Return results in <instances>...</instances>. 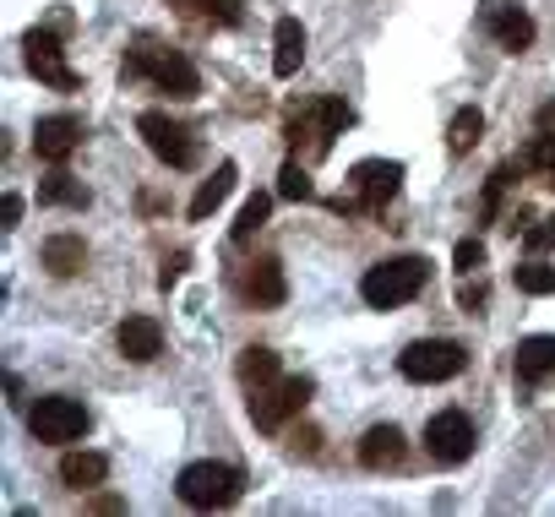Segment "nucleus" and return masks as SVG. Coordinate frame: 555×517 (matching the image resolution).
<instances>
[{
  "instance_id": "obj_1",
  "label": "nucleus",
  "mask_w": 555,
  "mask_h": 517,
  "mask_svg": "<svg viewBox=\"0 0 555 517\" xmlns=\"http://www.w3.org/2000/svg\"><path fill=\"white\" fill-rule=\"evenodd\" d=\"M126 72H131V77H147V82H153L158 93H169V99H196V93H202L196 66H191L180 50L158 44V39H137V44L126 50Z\"/></svg>"
},
{
  "instance_id": "obj_2",
  "label": "nucleus",
  "mask_w": 555,
  "mask_h": 517,
  "mask_svg": "<svg viewBox=\"0 0 555 517\" xmlns=\"http://www.w3.org/2000/svg\"><path fill=\"white\" fill-rule=\"evenodd\" d=\"M349 104L344 99H311V104H295L289 120H284V137L300 158H327L333 153V137H344L349 126Z\"/></svg>"
},
{
  "instance_id": "obj_3",
  "label": "nucleus",
  "mask_w": 555,
  "mask_h": 517,
  "mask_svg": "<svg viewBox=\"0 0 555 517\" xmlns=\"http://www.w3.org/2000/svg\"><path fill=\"white\" fill-rule=\"evenodd\" d=\"M425 284H430V262H425V256H392V262H376L360 279V295H365V306L392 311V306H409Z\"/></svg>"
},
{
  "instance_id": "obj_4",
  "label": "nucleus",
  "mask_w": 555,
  "mask_h": 517,
  "mask_svg": "<svg viewBox=\"0 0 555 517\" xmlns=\"http://www.w3.org/2000/svg\"><path fill=\"white\" fill-rule=\"evenodd\" d=\"M403 185V164L398 158H360L349 169V196H333V212L354 218V212H382Z\"/></svg>"
},
{
  "instance_id": "obj_5",
  "label": "nucleus",
  "mask_w": 555,
  "mask_h": 517,
  "mask_svg": "<svg viewBox=\"0 0 555 517\" xmlns=\"http://www.w3.org/2000/svg\"><path fill=\"white\" fill-rule=\"evenodd\" d=\"M175 490L196 512H223V506H234L245 495V474L234 463H191V468H180Z\"/></svg>"
},
{
  "instance_id": "obj_6",
  "label": "nucleus",
  "mask_w": 555,
  "mask_h": 517,
  "mask_svg": "<svg viewBox=\"0 0 555 517\" xmlns=\"http://www.w3.org/2000/svg\"><path fill=\"white\" fill-rule=\"evenodd\" d=\"M311 392H317L311 376H272V382L250 387V419H256V430H284L311 403Z\"/></svg>"
},
{
  "instance_id": "obj_7",
  "label": "nucleus",
  "mask_w": 555,
  "mask_h": 517,
  "mask_svg": "<svg viewBox=\"0 0 555 517\" xmlns=\"http://www.w3.org/2000/svg\"><path fill=\"white\" fill-rule=\"evenodd\" d=\"M463 365H468V354H463V344H452V338H420V344H409V349L398 354V371H403L409 382H420V387L452 382V376H463Z\"/></svg>"
},
{
  "instance_id": "obj_8",
  "label": "nucleus",
  "mask_w": 555,
  "mask_h": 517,
  "mask_svg": "<svg viewBox=\"0 0 555 517\" xmlns=\"http://www.w3.org/2000/svg\"><path fill=\"white\" fill-rule=\"evenodd\" d=\"M88 425H93V414H88L77 398H66V392L39 398V403L28 409V430H34V441H50V447L82 441V436H88Z\"/></svg>"
},
{
  "instance_id": "obj_9",
  "label": "nucleus",
  "mask_w": 555,
  "mask_h": 517,
  "mask_svg": "<svg viewBox=\"0 0 555 517\" xmlns=\"http://www.w3.org/2000/svg\"><path fill=\"white\" fill-rule=\"evenodd\" d=\"M61 28H66V17H55L50 28H28V34H23V50H28V72H34L39 82H50L55 93H72V88H77V72L66 66Z\"/></svg>"
},
{
  "instance_id": "obj_10",
  "label": "nucleus",
  "mask_w": 555,
  "mask_h": 517,
  "mask_svg": "<svg viewBox=\"0 0 555 517\" xmlns=\"http://www.w3.org/2000/svg\"><path fill=\"white\" fill-rule=\"evenodd\" d=\"M137 131H142V142L153 147V158H164L169 169H191V164L202 158L196 131H191V126H180V120H169L164 109H147V115L137 120Z\"/></svg>"
},
{
  "instance_id": "obj_11",
  "label": "nucleus",
  "mask_w": 555,
  "mask_h": 517,
  "mask_svg": "<svg viewBox=\"0 0 555 517\" xmlns=\"http://www.w3.org/2000/svg\"><path fill=\"white\" fill-rule=\"evenodd\" d=\"M425 452H430V463H441V468L468 463V457H474V419L457 414V409L425 419Z\"/></svg>"
},
{
  "instance_id": "obj_12",
  "label": "nucleus",
  "mask_w": 555,
  "mask_h": 517,
  "mask_svg": "<svg viewBox=\"0 0 555 517\" xmlns=\"http://www.w3.org/2000/svg\"><path fill=\"white\" fill-rule=\"evenodd\" d=\"M234 289H240V300H245V306H256V311L284 306V295H289L284 268H278V256H256V262H245V268L234 273Z\"/></svg>"
},
{
  "instance_id": "obj_13",
  "label": "nucleus",
  "mask_w": 555,
  "mask_h": 517,
  "mask_svg": "<svg viewBox=\"0 0 555 517\" xmlns=\"http://www.w3.org/2000/svg\"><path fill=\"white\" fill-rule=\"evenodd\" d=\"M77 147H82V120H77V115H44V120L34 126V153H39L44 164H66Z\"/></svg>"
},
{
  "instance_id": "obj_14",
  "label": "nucleus",
  "mask_w": 555,
  "mask_h": 517,
  "mask_svg": "<svg viewBox=\"0 0 555 517\" xmlns=\"http://www.w3.org/2000/svg\"><path fill=\"white\" fill-rule=\"evenodd\" d=\"M115 344H120V354H126L131 365H153V360L164 354V327H158L153 316H126L120 333H115Z\"/></svg>"
},
{
  "instance_id": "obj_15",
  "label": "nucleus",
  "mask_w": 555,
  "mask_h": 517,
  "mask_svg": "<svg viewBox=\"0 0 555 517\" xmlns=\"http://www.w3.org/2000/svg\"><path fill=\"white\" fill-rule=\"evenodd\" d=\"M485 28H490V39H495L501 50H512V55H522V50L533 44V17L517 12V7H485Z\"/></svg>"
},
{
  "instance_id": "obj_16",
  "label": "nucleus",
  "mask_w": 555,
  "mask_h": 517,
  "mask_svg": "<svg viewBox=\"0 0 555 517\" xmlns=\"http://www.w3.org/2000/svg\"><path fill=\"white\" fill-rule=\"evenodd\" d=\"M403 430L398 425H371L365 430V441H360V463L371 468V474H387V468H398L403 463Z\"/></svg>"
},
{
  "instance_id": "obj_17",
  "label": "nucleus",
  "mask_w": 555,
  "mask_h": 517,
  "mask_svg": "<svg viewBox=\"0 0 555 517\" xmlns=\"http://www.w3.org/2000/svg\"><path fill=\"white\" fill-rule=\"evenodd\" d=\"M512 371H517V382H544V376H555V333L522 338V344L512 349Z\"/></svg>"
},
{
  "instance_id": "obj_18",
  "label": "nucleus",
  "mask_w": 555,
  "mask_h": 517,
  "mask_svg": "<svg viewBox=\"0 0 555 517\" xmlns=\"http://www.w3.org/2000/svg\"><path fill=\"white\" fill-rule=\"evenodd\" d=\"M300 61H306V28H300V17H278V28H272V72L278 77H295Z\"/></svg>"
},
{
  "instance_id": "obj_19",
  "label": "nucleus",
  "mask_w": 555,
  "mask_h": 517,
  "mask_svg": "<svg viewBox=\"0 0 555 517\" xmlns=\"http://www.w3.org/2000/svg\"><path fill=\"white\" fill-rule=\"evenodd\" d=\"M234 180H240V169H234V164L223 158V164H218V169H212V175L202 180V191L191 196V218H196V223H202V218H212V212H218V207L229 202V191H234Z\"/></svg>"
},
{
  "instance_id": "obj_20",
  "label": "nucleus",
  "mask_w": 555,
  "mask_h": 517,
  "mask_svg": "<svg viewBox=\"0 0 555 517\" xmlns=\"http://www.w3.org/2000/svg\"><path fill=\"white\" fill-rule=\"evenodd\" d=\"M61 479H66V490H99L109 479V457L104 452H66Z\"/></svg>"
},
{
  "instance_id": "obj_21",
  "label": "nucleus",
  "mask_w": 555,
  "mask_h": 517,
  "mask_svg": "<svg viewBox=\"0 0 555 517\" xmlns=\"http://www.w3.org/2000/svg\"><path fill=\"white\" fill-rule=\"evenodd\" d=\"M82 262H88L82 234H55V240H44V268H50L55 279H77Z\"/></svg>"
},
{
  "instance_id": "obj_22",
  "label": "nucleus",
  "mask_w": 555,
  "mask_h": 517,
  "mask_svg": "<svg viewBox=\"0 0 555 517\" xmlns=\"http://www.w3.org/2000/svg\"><path fill=\"white\" fill-rule=\"evenodd\" d=\"M169 7H180L196 23H218V28H234L245 17V0H169Z\"/></svg>"
},
{
  "instance_id": "obj_23",
  "label": "nucleus",
  "mask_w": 555,
  "mask_h": 517,
  "mask_svg": "<svg viewBox=\"0 0 555 517\" xmlns=\"http://www.w3.org/2000/svg\"><path fill=\"white\" fill-rule=\"evenodd\" d=\"M39 202H44V207H88L93 196H88L82 180H72L66 169H55L50 180H39Z\"/></svg>"
},
{
  "instance_id": "obj_24",
  "label": "nucleus",
  "mask_w": 555,
  "mask_h": 517,
  "mask_svg": "<svg viewBox=\"0 0 555 517\" xmlns=\"http://www.w3.org/2000/svg\"><path fill=\"white\" fill-rule=\"evenodd\" d=\"M234 376H240V382H245V392H250V387H261V382H272V376H278V354H272V349H261V344H250V349H240Z\"/></svg>"
},
{
  "instance_id": "obj_25",
  "label": "nucleus",
  "mask_w": 555,
  "mask_h": 517,
  "mask_svg": "<svg viewBox=\"0 0 555 517\" xmlns=\"http://www.w3.org/2000/svg\"><path fill=\"white\" fill-rule=\"evenodd\" d=\"M479 137H485V115H479L474 104H468V109H457V115H452V126H447V147H452V153H468Z\"/></svg>"
},
{
  "instance_id": "obj_26",
  "label": "nucleus",
  "mask_w": 555,
  "mask_h": 517,
  "mask_svg": "<svg viewBox=\"0 0 555 517\" xmlns=\"http://www.w3.org/2000/svg\"><path fill=\"white\" fill-rule=\"evenodd\" d=\"M522 164L544 180V185H555V131H539L533 142H528V153H522Z\"/></svg>"
},
{
  "instance_id": "obj_27",
  "label": "nucleus",
  "mask_w": 555,
  "mask_h": 517,
  "mask_svg": "<svg viewBox=\"0 0 555 517\" xmlns=\"http://www.w3.org/2000/svg\"><path fill=\"white\" fill-rule=\"evenodd\" d=\"M267 212H272V196H267V191H256V196H250V202L240 207V223H234V245H245V240H250V234H256V229L267 223Z\"/></svg>"
},
{
  "instance_id": "obj_28",
  "label": "nucleus",
  "mask_w": 555,
  "mask_h": 517,
  "mask_svg": "<svg viewBox=\"0 0 555 517\" xmlns=\"http://www.w3.org/2000/svg\"><path fill=\"white\" fill-rule=\"evenodd\" d=\"M278 196H289V202H311L317 196V185H311V175H306L300 158H289L284 175H278Z\"/></svg>"
},
{
  "instance_id": "obj_29",
  "label": "nucleus",
  "mask_w": 555,
  "mask_h": 517,
  "mask_svg": "<svg viewBox=\"0 0 555 517\" xmlns=\"http://www.w3.org/2000/svg\"><path fill=\"white\" fill-rule=\"evenodd\" d=\"M517 289L522 295H555V268L550 262H522L517 268Z\"/></svg>"
},
{
  "instance_id": "obj_30",
  "label": "nucleus",
  "mask_w": 555,
  "mask_h": 517,
  "mask_svg": "<svg viewBox=\"0 0 555 517\" xmlns=\"http://www.w3.org/2000/svg\"><path fill=\"white\" fill-rule=\"evenodd\" d=\"M506 180H512V164H501L490 180H485V202H479V218L490 223L495 212H501V196H506Z\"/></svg>"
},
{
  "instance_id": "obj_31",
  "label": "nucleus",
  "mask_w": 555,
  "mask_h": 517,
  "mask_svg": "<svg viewBox=\"0 0 555 517\" xmlns=\"http://www.w3.org/2000/svg\"><path fill=\"white\" fill-rule=\"evenodd\" d=\"M452 262H457V273H474V268H485V240H457Z\"/></svg>"
},
{
  "instance_id": "obj_32",
  "label": "nucleus",
  "mask_w": 555,
  "mask_h": 517,
  "mask_svg": "<svg viewBox=\"0 0 555 517\" xmlns=\"http://www.w3.org/2000/svg\"><path fill=\"white\" fill-rule=\"evenodd\" d=\"M522 245H528V250H544V245H555V218H539L533 229H522Z\"/></svg>"
},
{
  "instance_id": "obj_33",
  "label": "nucleus",
  "mask_w": 555,
  "mask_h": 517,
  "mask_svg": "<svg viewBox=\"0 0 555 517\" xmlns=\"http://www.w3.org/2000/svg\"><path fill=\"white\" fill-rule=\"evenodd\" d=\"M185 262H191L185 250H180V256H169V262H164V273H158V284H164V289H175V284H180V273H185Z\"/></svg>"
},
{
  "instance_id": "obj_34",
  "label": "nucleus",
  "mask_w": 555,
  "mask_h": 517,
  "mask_svg": "<svg viewBox=\"0 0 555 517\" xmlns=\"http://www.w3.org/2000/svg\"><path fill=\"white\" fill-rule=\"evenodd\" d=\"M457 306H463V311L474 316V311L485 306V284H463V295H457Z\"/></svg>"
},
{
  "instance_id": "obj_35",
  "label": "nucleus",
  "mask_w": 555,
  "mask_h": 517,
  "mask_svg": "<svg viewBox=\"0 0 555 517\" xmlns=\"http://www.w3.org/2000/svg\"><path fill=\"white\" fill-rule=\"evenodd\" d=\"M17 218H23V196H7V229H17Z\"/></svg>"
},
{
  "instance_id": "obj_36",
  "label": "nucleus",
  "mask_w": 555,
  "mask_h": 517,
  "mask_svg": "<svg viewBox=\"0 0 555 517\" xmlns=\"http://www.w3.org/2000/svg\"><path fill=\"white\" fill-rule=\"evenodd\" d=\"M539 131H555V104H544V109H539Z\"/></svg>"
}]
</instances>
